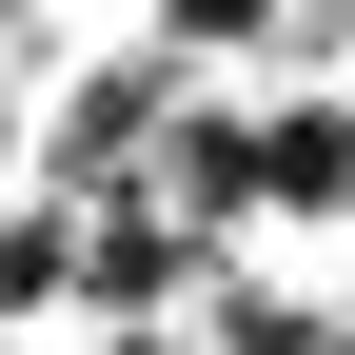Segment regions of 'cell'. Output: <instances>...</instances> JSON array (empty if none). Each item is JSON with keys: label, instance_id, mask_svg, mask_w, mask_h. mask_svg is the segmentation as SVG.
<instances>
[{"label": "cell", "instance_id": "obj_1", "mask_svg": "<svg viewBox=\"0 0 355 355\" xmlns=\"http://www.w3.org/2000/svg\"><path fill=\"white\" fill-rule=\"evenodd\" d=\"M158 119H178V60H99V79H79L60 119H40V178H60V198L99 178V198H119V178L158 158Z\"/></svg>", "mask_w": 355, "mask_h": 355}, {"label": "cell", "instance_id": "obj_2", "mask_svg": "<svg viewBox=\"0 0 355 355\" xmlns=\"http://www.w3.org/2000/svg\"><path fill=\"white\" fill-rule=\"evenodd\" d=\"M257 198H355V99L277 119V139H257Z\"/></svg>", "mask_w": 355, "mask_h": 355}, {"label": "cell", "instance_id": "obj_3", "mask_svg": "<svg viewBox=\"0 0 355 355\" xmlns=\"http://www.w3.org/2000/svg\"><path fill=\"white\" fill-rule=\"evenodd\" d=\"M277 0H158V40H257Z\"/></svg>", "mask_w": 355, "mask_h": 355}, {"label": "cell", "instance_id": "obj_4", "mask_svg": "<svg viewBox=\"0 0 355 355\" xmlns=\"http://www.w3.org/2000/svg\"><path fill=\"white\" fill-rule=\"evenodd\" d=\"M20 158H40V119H20V79H0V178H20Z\"/></svg>", "mask_w": 355, "mask_h": 355}]
</instances>
